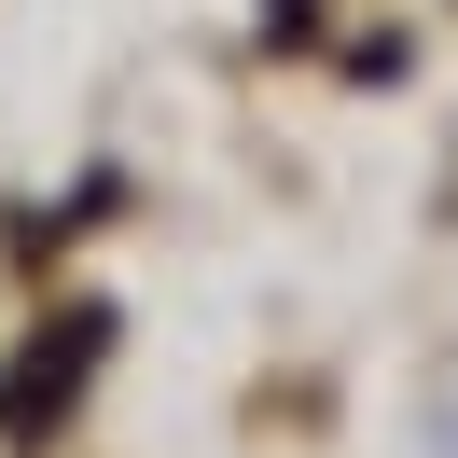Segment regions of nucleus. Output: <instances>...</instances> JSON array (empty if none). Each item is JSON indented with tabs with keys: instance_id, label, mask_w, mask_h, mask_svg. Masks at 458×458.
<instances>
[{
	"instance_id": "obj_1",
	"label": "nucleus",
	"mask_w": 458,
	"mask_h": 458,
	"mask_svg": "<svg viewBox=\"0 0 458 458\" xmlns=\"http://www.w3.org/2000/svg\"><path fill=\"white\" fill-rule=\"evenodd\" d=\"M98 361H112V306H70V319H42V347L0 375V430H14V445H42V430L70 417V389H84Z\"/></svg>"
}]
</instances>
